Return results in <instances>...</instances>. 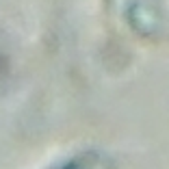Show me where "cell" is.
I'll list each match as a JSON object with an SVG mask.
<instances>
[{"label":"cell","instance_id":"6da1fadb","mask_svg":"<svg viewBox=\"0 0 169 169\" xmlns=\"http://www.w3.org/2000/svg\"><path fill=\"white\" fill-rule=\"evenodd\" d=\"M128 24L156 39H169V0H121Z\"/></svg>","mask_w":169,"mask_h":169}]
</instances>
